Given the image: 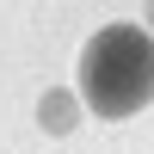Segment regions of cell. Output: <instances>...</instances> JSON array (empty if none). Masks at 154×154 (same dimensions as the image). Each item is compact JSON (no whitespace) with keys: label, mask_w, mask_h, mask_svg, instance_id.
I'll return each mask as SVG.
<instances>
[{"label":"cell","mask_w":154,"mask_h":154,"mask_svg":"<svg viewBox=\"0 0 154 154\" xmlns=\"http://www.w3.org/2000/svg\"><path fill=\"white\" fill-rule=\"evenodd\" d=\"M148 19H154V6H148Z\"/></svg>","instance_id":"3957f363"},{"label":"cell","mask_w":154,"mask_h":154,"mask_svg":"<svg viewBox=\"0 0 154 154\" xmlns=\"http://www.w3.org/2000/svg\"><path fill=\"white\" fill-rule=\"evenodd\" d=\"M80 99L99 117H136L154 99V37L136 25H111L80 49Z\"/></svg>","instance_id":"6da1fadb"},{"label":"cell","mask_w":154,"mask_h":154,"mask_svg":"<svg viewBox=\"0 0 154 154\" xmlns=\"http://www.w3.org/2000/svg\"><path fill=\"white\" fill-rule=\"evenodd\" d=\"M37 117H43V130H49V136H68V130H74V99H68V93H43Z\"/></svg>","instance_id":"7a4b0ae2"}]
</instances>
